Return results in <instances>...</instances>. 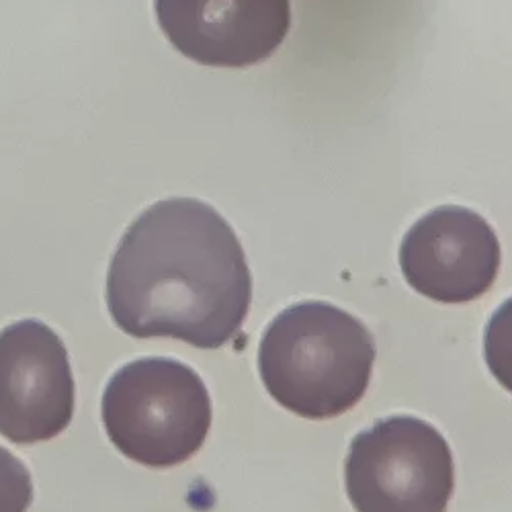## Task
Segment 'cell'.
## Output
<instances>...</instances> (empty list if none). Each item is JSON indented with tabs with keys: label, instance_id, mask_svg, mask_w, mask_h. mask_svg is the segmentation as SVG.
I'll return each mask as SVG.
<instances>
[{
	"label": "cell",
	"instance_id": "9c48e42d",
	"mask_svg": "<svg viewBox=\"0 0 512 512\" xmlns=\"http://www.w3.org/2000/svg\"><path fill=\"white\" fill-rule=\"evenodd\" d=\"M33 500L29 469L5 447H0V512H27Z\"/></svg>",
	"mask_w": 512,
	"mask_h": 512
},
{
	"label": "cell",
	"instance_id": "52a82bcc",
	"mask_svg": "<svg viewBox=\"0 0 512 512\" xmlns=\"http://www.w3.org/2000/svg\"><path fill=\"white\" fill-rule=\"evenodd\" d=\"M154 9L183 56L220 68L267 60L291 27V0H154Z\"/></svg>",
	"mask_w": 512,
	"mask_h": 512
},
{
	"label": "cell",
	"instance_id": "7a4b0ae2",
	"mask_svg": "<svg viewBox=\"0 0 512 512\" xmlns=\"http://www.w3.org/2000/svg\"><path fill=\"white\" fill-rule=\"evenodd\" d=\"M373 361L367 326L326 302L283 310L259 347V371L271 398L310 420L334 418L357 406L369 388Z\"/></svg>",
	"mask_w": 512,
	"mask_h": 512
},
{
	"label": "cell",
	"instance_id": "6da1fadb",
	"mask_svg": "<svg viewBox=\"0 0 512 512\" xmlns=\"http://www.w3.org/2000/svg\"><path fill=\"white\" fill-rule=\"evenodd\" d=\"M252 277L232 226L197 199L148 207L123 234L107 273L113 322L136 338L220 349L240 332Z\"/></svg>",
	"mask_w": 512,
	"mask_h": 512
},
{
	"label": "cell",
	"instance_id": "8992f818",
	"mask_svg": "<svg viewBox=\"0 0 512 512\" xmlns=\"http://www.w3.org/2000/svg\"><path fill=\"white\" fill-rule=\"evenodd\" d=\"M400 267L410 287L441 304L482 297L500 269V242L480 213L443 205L422 216L404 236Z\"/></svg>",
	"mask_w": 512,
	"mask_h": 512
},
{
	"label": "cell",
	"instance_id": "3957f363",
	"mask_svg": "<svg viewBox=\"0 0 512 512\" xmlns=\"http://www.w3.org/2000/svg\"><path fill=\"white\" fill-rule=\"evenodd\" d=\"M103 424L111 443L148 467H173L193 457L211 426L203 379L175 359L123 365L103 394Z\"/></svg>",
	"mask_w": 512,
	"mask_h": 512
},
{
	"label": "cell",
	"instance_id": "5b68a950",
	"mask_svg": "<svg viewBox=\"0 0 512 512\" xmlns=\"http://www.w3.org/2000/svg\"><path fill=\"white\" fill-rule=\"evenodd\" d=\"M74 414V379L60 336L37 320L0 332V435L19 445L58 437Z\"/></svg>",
	"mask_w": 512,
	"mask_h": 512
},
{
	"label": "cell",
	"instance_id": "277c9868",
	"mask_svg": "<svg viewBox=\"0 0 512 512\" xmlns=\"http://www.w3.org/2000/svg\"><path fill=\"white\" fill-rule=\"evenodd\" d=\"M345 482L357 512H445L455 488L453 455L433 424L390 416L353 439Z\"/></svg>",
	"mask_w": 512,
	"mask_h": 512
},
{
	"label": "cell",
	"instance_id": "ba28073f",
	"mask_svg": "<svg viewBox=\"0 0 512 512\" xmlns=\"http://www.w3.org/2000/svg\"><path fill=\"white\" fill-rule=\"evenodd\" d=\"M484 357L496 381L512 394V297L492 314L486 326Z\"/></svg>",
	"mask_w": 512,
	"mask_h": 512
}]
</instances>
